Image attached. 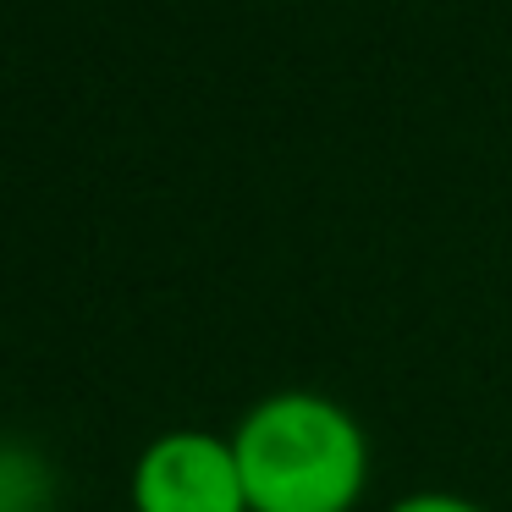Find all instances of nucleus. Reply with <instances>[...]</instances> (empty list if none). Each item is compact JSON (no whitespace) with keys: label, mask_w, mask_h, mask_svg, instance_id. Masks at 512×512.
<instances>
[{"label":"nucleus","mask_w":512,"mask_h":512,"mask_svg":"<svg viewBox=\"0 0 512 512\" xmlns=\"http://www.w3.org/2000/svg\"><path fill=\"white\" fill-rule=\"evenodd\" d=\"M391 512H485V507H474V501H463V496H441V490H424V496L397 501Z\"/></svg>","instance_id":"7ed1b4c3"},{"label":"nucleus","mask_w":512,"mask_h":512,"mask_svg":"<svg viewBox=\"0 0 512 512\" xmlns=\"http://www.w3.org/2000/svg\"><path fill=\"white\" fill-rule=\"evenodd\" d=\"M254 512H353L369 479V441L331 397L281 391L232 430Z\"/></svg>","instance_id":"f257e3e1"},{"label":"nucleus","mask_w":512,"mask_h":512,"mask_svg":"<svg viewBox=\"0 0 512 512\" xmlns=\"http://www.w3.org/2000/svg\"><path fill=\"white\" fill-rule=\"evenodd\" d=\"M133 512H254L232 435L171 430L133 463Z\"/></svg>","instance_id":"f03ea898"}]
</instances>
